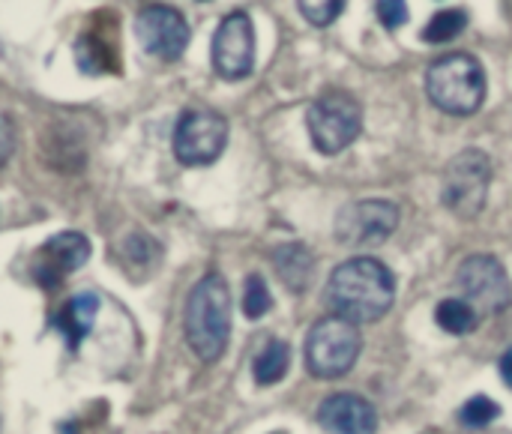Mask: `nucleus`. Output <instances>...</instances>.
<instances>
[{
	"instance_id": "f257e3e1",
	"label": "nucleus",
	"mask_w": 512,
	"mask_h": 434,
	"mask_svg": "<svg viewBox=\"0 0 512 434\" xmlns=\"http://www.w3.org/2000/svg\"><path fill=\"white\" fill-rule=\"evenodd\" d=\"M396 300V276L375 258H351L330 273L327 303L351 324H375Z\"/></svg>"
},
{
	"instance_id": "f03ea898",
	"label": "nucleus",
	"mask_w": 512,
	"mask_h": 434,
	"mask_svg": "<svg viewBox=\"0 0 512 434\" xmlns=\"http://www.w3.org/2000/svg\"><path fill=\"white\" fill-rule=\"evenodd\" d=\"M231 339V291L222 276H204L186 303V342L201 363H216Z\"/></svg>"
},
{
	"instance_id": "7ed1b4c3",
	"label": "nucleus",
	"mask_w": 512,
	"mask_h": 434,
	"mask_svg": "<svg viewBox=\"0 0 512 434\" xmlns=\"http://www.w3.org/2000/svg\"><path fill=\"white\" fill-rule=\"evenodd\" d=\"M426 93L441 111L468 117L486 99V69L465 51L444 54L426 69Z\"/></svg>"
},
{
	"instance_id": "20e7f679",
	"label": "nucleus",
	"mask_w": 512,
	"mask_h": 434,
	"mask_svg": "<svg viewBox=\"0 0 512 434\" xmlns=\"http://www.w3.org/2000/svg\"><path fill=\"white\" fill-rule=\"evenodd\" d=\"M360 333L357 324L333 315V318H321L306 339V369L321 378V381H333L342 378L354 369L357 357H360Z\"/></svg>"
},
{
	"instance_id": "39448f33",
	"label": "nucleus",
	"mask_w": 512,
	"mask_h": 434,
	"mask_svg": "<svg viewBox=\"0 0 512 434\" xmlns=\"http://www.w3.org/2000/svg\"><path fill=\"white\" fill-rule=\"evenodd\" d=\"M306 123H309L312 144L324 156H336L348 144L357 141V135L363 129V108L351 93L327 90L312 102V108L306 114Z\"/></svg>"
},
{
	"instance_id": "423d86ee",
	"label": "nucleus",
	"mask_w": 512,
	"mask_h": 434,
	"mask_svg": "<svg viewBox=\"0 0 512 434\" xmlns=\"http://www.w3.org/2000/svg\"><path fill=\"white\" fill-rule=\"evenodd\" d=\"M489 186H492L489 156L477 147H468L450 159V165L444 171L441 198H444L447 210H453L459 219H474L486 207Z\"/></svg>"
},
{
	"instance_id": "0eeeda50",
	"label": "nucleus",
	"mask_w": 512,
	"mask_h": 434,
	"mask_svg": "<svg viewBox=\"0 0 512 434\" xmlns=\"http://www.w3.org/2000/svg\"><path fill=\"white\" fill-rule=\"evenodd\" d=\"M228 144V120L210 108H189L174 126V156L183 165H210Z\"/></svg>"
},
{
	"instance_id": "6e6552de",
	"label": "nucleus",
	"mask_w": 512,
	"mask_h": 434,
	"mask_svg": "<svg viewBox=\"0 0 512 434\" xmlns=\"http://www.w3.org/2000/svg\"><path fill=\"white\" fill-rule=\"evenodd\" d=\"M456 282L465 294V303H471L480 315H498L510 306V276L495 255H471L459 267Z\"/></svg>"
},
{
	"instance_id": "1a4fd4ad",
	"label": "nucleus",
	"mask_w": 512,
	"mask_h": 434,
	"mask_svg": "<svg viewBox=\"0 0 512 434\" xmlns=\"http://www.w3.org/2000/svg\"><path fill=\"white\" fill-rule=\"evenodd\" d=\"M399 228V207L384 198L354 201L336 216V240L342 246H378Z\"/></svg>"
},
{
	"instance_id": "9d476101",
	"label": "nucleus",
	"mask_w": 512,
	"mask_h": 434,
	"mask_svg": "<svg viewBox=\"0 0 512 434\" xmlns=\"http://www.w3.org/2000/svg\"><path fill=\"white\" fill-rule=\"evenodd\" d=\"M213 69L225 81H240L255 66V24L246 12H231L213 33L210 45Z\"/></svg>"
},
{
	"instance_id": "9b49d317",
	"label": "nucleus",
	"mask_w": 512,
	"mask_h": 434,
	"mask_svg": "<svg viewBox=\"0 0 512 434\" xmlns=\"http://www.w3.org/2000/svg\"><path fill=\"white\" fill-rule=\"evenodd\" d=\"M135 33L141 45L147 48V54L159 60H180L192 36L186 18L174 6H165V3L144 6L135 18Z\"/></svg>"
},
{
	"instance_id": "f8f14e48",
	"label": "nucleus",
	"mask_w": 512,
	"mask_h": 434,
	"mask_svg": "<svg viewBox=\"0 0 512 434\" xmlns=\"http://www.w3.org/2000/svg\"><path fill=\"white\" fill-rule=\"evenodd\" d=\"M87 258H90V240L78 231H63L39 246V252L30 261V276L42 288H57L69 273L81 270Z\"/></svg>"
},
{
	"instance_id": "ddd939ff",
	"label": "nucleus",
	"mask_w": 512,
	"mask_h": 434,
	"mask_svg": "<svg viewBox=\"0 0 512 434\" xmlns=\"http://www.w3.org/2000/svg\"><path fill=\"white\" fill-rule=\"evenodd\" d=\"M117 18L111 12H99L90 18L84 33L75 39V60L78 69L87 75H117L123 69L120 63V36H117Z\"/></svg>"
},
{
	"instance_id": "4468645a",
	"label": "nucleus",
	"mask_w": 512,
	"mask_h": 434,
	"mask_svg": "<svg viewBox=\"0 0 512 434\" xmlns=\"http://www.w3.org/2000/svg\"><path fill=\"white\" fill-rule=\"evenodd\" d=\"M318 423L330 434H375L378 432V414L375 408L354 396V393H336L330 396L321 411Z\"/></svg>"
},
{
	"instance_id": "2eb2a0df",
	"label": "nucleus",
	"mask_w": 512,
	"mask_h": 434,
	"mask_svg": "<svg viewBox=\"0 0 512 434\" xmlns=\"http://www.w3.org/2000/svg\"><path fill=\"white\" fill-rule=\"evenodd\" d=\"M96 312H99V300H96L93 294H78V297H72V300L60 309V315L51 321L54 330L63 333L69 351H78V348H81V342L87 339V333H90V327H93V321H96Z\"/></svg>"
},
{
	"instance_id": "dca6fc26",
	"label": "nucleus",
	"mask_w": 512,
	"mask_h": 434,
	"mask_svg": "<svg viewBox=\"0 0 512 434\" xmlns=\"http://www.w3.org/2000/svg\"><path fill=\"white\" fill-rule=\"evenodd\" d=\"M273 267L276 276L285 282V288H291L294 294H303L315 276V258L303 243H285L273 252Z\"/></svg>"
},
{
	"instance_id": "f3484780",
	"label": "nucleus",
	"mask_w": 512,
	"mask_h": 434,
	"mask_svg": "<svg viewBox=\"0 0 512 434\" xmlns=\"http://www.w3.org/2000/svg\"><path fill=\"white\" fill-rule=\"evenodd\" d=\"M435 321H438L441 330H447L453 336H468V333L477 330L480 312L471 303H465V300H444L438 306V312H435Z\"/></svg>"
},
{
	"instance_id": "a211bd4d",
	"label": "nucleus",
	"mask_w": 512,
	"mask_h": 434,
	"mask_svg": "<svg viewBox=\"0 0 512 434\" xmlns=\"http://www.w3.org/2000/svg\"><path fill=\"white\" fill-rule=\"evenodd\" d=\"M288 366H291V348L285 342H270L255 360V381L261 387H273L285 378Z\"/></svg>"
},
{
	"instance_id": "6ab92c4d",
	"label": "nucleus",
	"mask_w": 512,
	"mask_h": 434,
	"mask_svg": "<svg viewBox=\"0 0 512 434\" xmlns=\"http://www.w3.org/2000/svg\"><path fill=\"white\" fill-rule=\"evenodd\" d=\"M465 27H468V12L465 9H441L423 27V39L432 42V45H444V42L456 39Z\"/></svg>"
},
{
	"instance_id": "aec40b11",
	"label": "nucleus",
	"mask_w": 512,
	"mask_h": 434,
	"mask_svg": "<svg viewBox=\"0 0 512 434\" xmlns=\"http://www.w3.org/2000/svg\"><path fill=\"white\" fill-rule=\"evenodd\" d=\"M273 309V297L270 288L261 276H249L246 279V291H243V312L249 318H264Z\"/></svg>"
},
{
	"instance_id": "412c9836",
	"label": "nucleus",
	"mask_w": 512,
	"mask_h": 434,
	"mask_svg": "<svg viewBox=\"0 0 512 434\" xmlns=\"http://www.w3.org/2000/svg\"><path fill=\"white\" fill-rule=\"evenodd\" d=\"M348 0H297L303 18L315 27H330L342 12Z\"/></svg>"
},
{
	"instance_id": "4be33fe9",
	"label": "nucleus",
	"mask_w": 512,
	"mask_h": 434,
	"mask_svg": "<svg viewBox=\"0 0 512 434\" xmlns=\"http://www.w3.org/2000/svg\"><path fill=\"white\" fill-rule=\"evenodd\" d=\"M462 423L465 426H471V429H483V426H489L492 420H498L501 417V408L489 399V396H477V399H471L465 408H462Z\"/></svg>"
},
{
	"instance_id": "5701e85b",
	"label": "nucleus",
	"mask_w": 512,
	"mask_h": 434,
	"mask_svg": "<svg viewBox=\"0 0 512 434\" xmlns=\"http://www.w3.org/2000/svg\"><path fill=\"white\" fill-rule=\"evenodd\" d=\"M375 12L387 30H399L408 21V3L405 0H375Z\"/></svg>"
},
{
	"instance_id": "b1692460",
	"label": "nucleus",
	"mask_w": 512,
	"mask_h": 434,
	"mask_svg": "<svg viewBox=\"0 0 512 434\" xmlns=\"http://www.w3.org/2000/svg\"><path fill=\"white\" fill-rule=\"evenodd\" d=\"M12 156V120L9 114H3V162H9Z\"/></svg>"
},
{
	"instance_id": "393cba45",
	"label": "nucleus",
	"mask_w": 512,
	"mask_h": 434,
	"mask_svg": "<svg viewBox=\"0 0 512 434\" xmlns=\"http://www.w3.org/2000/svg\"><path fill=\"white\" fill-rule=\"evenodd\" d=\"M501 378H504V384L512 390V348L501 357Z\"/></svg>"
}]
</instances>
